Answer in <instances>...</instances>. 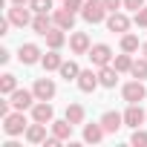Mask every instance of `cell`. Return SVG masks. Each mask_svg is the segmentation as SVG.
Returning <instances> with one entry per match:
<instances>
[{
    "instance_id": "obj_22",
    "label": "cell",
    "mask_w": 147,
    "mask_h": 147,
    "mask_svg": "<svg viewBox=\"0 0 147 147\" xmlns=\"http://www.w3.org/2000/svg\"><path fill=\"white\" fill-rule=\"evenodd\" d=\"M58 72H61V78H63V81H78V75H81V66H78L75 61H63Z\"/></svg>"
},
{
    "instance_id": "obj_34",
    "label": "cell",
    "mask_w": 147,
    "mask_h": 147,
    "mask_svg": "<svg viewBox=\"0 0 147 147\" xmlns=\"http://www.w3.org/2000/svg\"><path fill=\"white\" fill-rule=\"evenodd\" d=\"M144 6V0H124V9H130V12H138Z\"/></svg>"
},
{
    "instance_id": "obj_17",
    "label": "cell",
    "mask_w": 147,
    "mask_h": 147,
    "mask_svg": "<svg viewBox=\"0 0 147 147\" xmlns=\"http://www.w3.org/2000/svg\"><path fill=\"white\" fill-rule=\"evenodd\" d=\"M52 18H55V26H61V29H66V32H72V26H75V12H69V9H55L52 12Z\"/></svg>"
},
{
    "instance_id": "obj_31",
    "label": "cell",
    "mask_w": 147,
    "mask_h": 147,
    "mask_svg": "<svg viewBox=\"0 0 147 147\" xmlns=\"http://www.w3.org/2000/svg\"><path fill=\"white\" fill-rule=\"evenodd\" d=\"M133 23L138 29H147V6H141L138 12H133Z\"/></svg>"
},
{
    "instance_id": "obj_36",
    "label": "cell",
    "mask_w": 147,
    "mask_h": 147,
    "mask_svg": "<svg viewBox=\"0 0 147 147\" xmlns=\"http://www.w3.org/2000/svg\"><path fill=\"white\" fill-rule=\"evenodd\" d=\"M61 141H63V138H58V136H55V133H52V136H49V138H46V141H43V147H58V144H61Z\"/></svg>"
},
{
    "instance_id": "obj_12",
    "label": "cell",
    "mask_w": 147,
    "mask_h": 147,
    "mask_svg": "<svg viewBox=\"0 0 147 147\" xmlns=\"http://www.w3.org/2000/svg\"><path fill=\"white\" fill-rule=\"evenodd\" d=\"M107 29L124 35V32L130 29V18H127L124 12H110V15H107Z\"/></svg>"
},
{
    "instance_id": "obj_4",
    "label": "cell",
    "mask_w": 147,
    "mask_h": 147,
    "mask_svg": "<svg viewBox=\"0 0 147 147\" xmlns=\"http://www.w3.org/2000/svg\"><path fill=\"white\" fill-rule=\"evenodd\" d=\"M6 18L12 20V26H32V9L29 6H18V3H12V9H6Z\"/></svg>"
},
{
    "instance_id": "obj_5",
    "label": "cell",
    "mask_w": 147,
    "mask_h": 147,
    "mask_svg": "<svg viewBox=\"0 0 147 147\" xmlns=\"http://www.w3.org/2000/svg\"><path fill=\"white\" fill-rule=\"evenodd\" d=\"M87 55H90L92 66H107V63H113V58H115V55H113V49H110L107 43H92Z\"/></svg>"
},
{
    "instance_id": "obj_7",
    "label": "cell",
    "mask_w": 147,
    "mask_h": 147,
    "mask_svg": "<svg viewBox=\"0 0 147 147\" xmlns=\"http://www.w3.org/2000/svg\"><path fill=\"white\" fill-rule=\"evenodd\" d=\"M9 101H12V107H15V110H32L38 98H35V92H32V90H15V92L9 95Z\"/></svg>"
},
{
    "instance_id": "obj_2",
    "label": "cell",
    "mask_w": 147,
    "mask_h": 147,
    "mask_svg": "<svg viewBox=\"0 0 147 147\" xmlns=\"http://www.w3.org/2000/svg\"><path fill=\"white\" fill-rule=\"evenodd\" d=\"M26 118H23V110H15L3 118V133L6 136H26Z\"/></svg>"
},
{
    "instance_id": "obj_35",
    "label": "cell",
    "mask_w": 147,
    "mask_h": 147,
    "mask_svg": "<svg viewBox=\"0 0 147 147\" xmlns=\"http://www.w3.org/2000/svg\"><path fill=\"white\" fill-rule=\"evenodd\" d=\"M12 113V101H0V118H6Z\"/></svg>"
},
{
    "instance_id": "obj_28",
    "label": "cell",
    "mask_w": 147,
    "mask_h": 147,
    "mask_svg": "<svg viewBox=\"0 0 147 147\" xmlns=\"http://www.w3.org/2000/svg\"><path fill=\"white\" fill-rule=\"evenodd\" d=\"M15 90H18V78L12 75V72H6V75L0 78V92H3V95H12Z\"/></svg>"
},
{
    "instance_id": "obj_37",
    "label": "cell",
    "mask_w": 147,
    "mask_h": 147,
    "mask_svg": "<svg viewBox=\"0 0 147 147\" xmlns=\"http://www.w3.org/2000/svg\"><path fill=\"white\" fill-rule=\"evenodd\" d=\"M9 26H12V20L3 18V20H0V35H9Z\"/></svg>"
},
{
    "instance_id": "obj_9",
    "label": "cell",
    "mask_w": 147,
    "mask_h": 147,
    "mask_svg": "<svg viewBox=\"0 0 147 147\" xmlns=\"http://www.w3.org/2000/svg\"><path fill=\"white\" fill-rule=\"evenodd\" d=\"M32 121H40V124H52L55 121V110L49 101H35L32 107Z\"/></svg>"
},
{
    "instance_id": "obj_27",
    "label": "cell",
    "mask_w": 147,
    "mask_h": 147,
    "mask_svg": "<svg viewBox=\"0 0 147 147\" xmlns=\"http://www.w3.org/2000/svg\"><path fill=\"white\" fill-rule=\"evenodd\" d=\"M130 75H133V78H138V81H147V55H144V58H138V61H133Z\"/></svg>"
},
{
    "instance_id": "obj_1",
    "label": "cell",
    "mask_w": 147,
    "mask_h": 147,
    "mask_svg": "<svg viewBox=\"0 0 147 147\" xmlns=\"http://www.w3.org/2000/svg\"><path fill=\"white\" fill-rule=\"evenodd\" d=\"M107 6H104V0H87L84 3V9H81V18L87 20V23H101V20H107Z\"/></svg>"
},
{
    "instance_id": "obj_3",
    "label": "cell",
    "mask_w": 147,
    "mask_h": 147,
    "mask_svg": "<svg viewBox=\"0 0 147 147\" xmlns=\"http://www.w3.org/2000/svg\"><path fill=\"white\" fill-rule=\"evenodd\" d=\"M121 95H124V101L127 104H141L144 98H147V87H144V81H127L124 87H121Z\"/></svg>"
},
{
    "instance_id": "obj_10",
    "label": "cell",
    "mask_w": 147,
    "mask_h": 147,
    "mask_svg": "<svg viewBox=\"0 0 147 147\" xmlns=\"http://www.w3.org/2000/svg\"><path fill=\"white\" fill-rule=\"evenodd\" d=\"M78 90L81 92H95L98 87H101V81H98V72H92V69H81V75H78Z\"/></svg>"
},
{
    "instance_id": "obj_16",
    "label": "cell",
    "mask_w": 147,
    "mask_h": 147,
    "mask_svg": "<svg viewBox=\"0 0 147 147\" xmlns=\"http://www.w3.org/2000/svg\"><path fill=\"white\" fill-rule=\"evenodd\" d=\"M98 81H101V87L113 90V87L118 84V69H115L113 63H107V66H98Z\"/></svg>"
},
{
    "instance_id": "obj_38",
    "label": "cell",
    "mask_w": 147,
    "mask_h": 147,
    "mask_svg": "<svg viewBox=\"0 0 147 147\" xmlns=\"http://www.w3.org/2000/svg\"><path fill=\"white\" fill-rule=\"evenodd\" d=\"M12 3H18V6H29V0H12Z\"/></svg>"
},
{
    "instance_id": "obj_11",
    "label": "cell",
    "mask_w": 147,
    "mask_h": 147,
    "mask_svg": "<svg viewBox=\"0 0 147 147\" xmlns=\"http://www.w3.org/2000/svg\"><path fill=\"white\" fill-rule=\"evenodd\" d=\"M90 35L87 32H72L69 35V49H72V55H87L90 52Z\"/></svg>"
},
{
    "instance_id": "obj_33",
    "label": "cell",
    "mask_w": 147,
    "mask_h": 147,
    "mask_svg": "<svg viewBox=\"0 0 147 147\" xmlns=\"http://www.w3.org/2000/svg\"><path fill=\"white\" fill-rule=\"evenodd\" d=\"M104 6H107V12H118L124 6V0H104Z\"/></svg>"
},
{
    "instance_id": "obj_8",
    "label": "cell",
    "mask_w": 147,
    "mask_h": 147,
    "mask_svg": "<svg viewBox=\"0 0 147 147\" xmlns=\"http://www.w3.org/2000/svg\"><path fill=\"white\" fill-rule=\"evenodd\" d=\"M18 58H20V63L32 66V63H38V61L43 58V52H40V46H38V43H20V49H18Z\"/></svg>"
},
{
    "instance_id": "obj_26",
    "label": "cell",
    "mask_w": 147,
    "mask_h": 147,
    "mask_svg": "<svg viewBox=\"0 0 147 147\" xmlns=\"http://www.w3.org/2000/svg\"><path fill=\"white\" fill-rule=\"evenodd\" d=\"M113 66H115L118 72H130V69H133V55H130V52L115 55V58H113Z\"/></svg>"
},
{
    "instance_id": "obj_13",
    "label": "cell",
    "mask_w": 147,
    "mask_h": 147,
    "mask_svg": "<svg viewBox=\"0 0 147 147\" xmlns=\"http://www.w3.org/2000/svg\"><path fill=\"white\" fill-rule=\"evenodd\" d=\"M144 118H147V113L141 110V104H130V107L124 110V124H127V127H133V130H136V127H141V124H144Z\"/></svg>"
},
{
    "instance_id": "obj_15",
    "label": "cell",
    "mask_w": 147,
    "mask_h": 147,
    "mask_svg": "<svg viewBox=\"0 0 147 147\" xmlns=\"http://www.w3.org/2000/svg\"><path fill=\"white\" fill-rule=\"evenodd\" d=\"M46 127H49V124L32 121V124L26 127V141H29V144H43V141H46Z\"/></svg>"
},
{
    "instance_id": "obj_32",
    "label": "cell",
    "mask_w": 147,
    "mask_h": 147,
    "mask_svg": "<svg viewBox=\"0 0 147 147\" xmlns=\"http://www.w3.org/2000/svg\"><path fill=\"white\" fill-rule=\"evenodd\" d=\"M84 3H87V0H63V9H69V12H81Z\"/></svg>"
},
{
    "instance_id": "obj_21",
    "label": "cell",
    "mask_w": 147,
    "mask_h": 147,
    "mask_svg": "<svg viewBox=\"0 0 147 147\" xmlns=\"http://www.w3.org/2000/svg\"><path fill=\"white\" fill-rule=\"evenodd\" d=\"M104 133H107V130H104V124H101V121H98V124H87V127H84V141L98 144V141L104 138Z\"/></svg>"
},
{
    "instance_id": "obj_14",
    "label": "cell",
    "mask_w": 147,
    "mask_h": 147,
    "mask_svg": "<svg viewBox=\"0 0 147 147\" xmlns=\"http://www.w3.org/2000/svg\"><path fill=\"white\" fill-rule=\"evenodd\" d=\"M101 124H104V130H107V133H115V130H121V127H124V113L107 110V113L101 115Z\"/></svg>"
},
{
    "instance_id": "obj_39",
    "label": "cell",
    "mask_w": 147,
    "mask_h": 147,
    "mask_svg": "<svg viewBox=\"0 0 147 147\" xmlns=\"http://www.w3.org/2000/svg\"><path fill=\"white\" fill-rule=\"evenodd\" d=\"M141 52H144V55H147V43H141Z\"/></svg>"
},
{
    "instance_id": "obj_24",
    "label": "cell",
    "mask_w": 147,
    "mask_h": 147,
    "mask_svg": "<svg viewBox=\"0 0 147 147\" xmlns=\"http://www.w3.org/2000/svg\"><path fill=\"white\" fill-rule=\"evenodd\" d=\"M138 49H141L138 38H136L133 32H124V35H121V52H130V55H133V52H138Z\"/></svg>"
},
{
    "instance_id": "obj_23",
    "label": "cell",
    "mask_w": 147,
    "mask_h": 147,
    "mask_svg": "<svg viewBox=\"0 0 147 147\" xmlns=\"http://www.w3.org/2000/svg\"><path fill=\"white\" fill-rule=\"evenodd\" d=\"M72 127H75V124H72L69 118H63V121H52V124H49V130H52L58 138H63V141L72 136Z\"/></svg>"
},
{
    "instance_id": "obj_6",
    "label": "cell",
    "mask_w": 147,
    "mask_h": 147,
    "mask_svg": "<svg viewBox=\"0 0 147 147\" xmlns=\"http://www.w3.org/2000/svg\"><path fill=\"white\" fill-rule=\"evenodd\" d=\"M32 92H35V98H38V101H52V98H55V92H58V87H55V81H52V78H38V81H35V87H32Z\"/></svg>"
},
{
    "instance_id": "obj_30",
    "label": "cell",
    "mask_w": 147,
    "mask_h": 147,
    "mask_svg": "<svg viewBox=\"0 0 147 147\" xmlns=\"http://www.w3.org/2000/svg\"><path fill=\"white\" fill-rule=\"evenodd\" d=\"M29 9H32L35 15H40V12H52V0H29Z\"/></svg>"
},
{
    "instance_id": "obj_25",
    "label": "cell",
    "mask_w": 147,
    "mask_h": 147,
    "mask_svg": "<svg viewBox=\"0 0 147 147\" xmlns=\"http://www.w3.org/2000/svg\"><path fill=\"white\" fill-rule=\"evenodd\" d=\"M84 115H87V110H84L81 104H69V107H66V115H63V118H69L72 124H84Z\"/></svg>"
},
{
    "instance_id": "obj_18",
    "label": "cell",
    "mask_w": 147,
    "mask_h": 147,
    "mask_svg": "<svg viewBox=\"0 0 147 147\" xmlns=\"http://www.w3.org/2000/svg\"><path fill=\"white\" fill-rule=\"evenodd\" d=\"M52 26H55V18H52L49 12H40V15H35V18H32V29H35L38 35H46Z\"/></svg>"
},
{
    "instance_id": "obj_19",
    "label": "cell",
    "mask_w": 147,
    "mask_h": 147,
    "mask_svg": "<svg viewBox=\"0 0 147 147\" xmlns=\"http://www.w3.org/2000/svg\"><path fill=\"white\" fill-rule=\"evenodd\" d=\"M43 38H46V46H49V49H61V46L66 43V29H61V26H52V29H49Z\"/></svg>"
},
{
    "instance_id": "obj_29",
    "label": "cell",
    "mask_w": 147,
    "mask_h": 147,
    "mask_svg": "<svg viewBox=\"0 0 147 147\" xmlns=\"http://www.w3.org/2000/svg\"><path fill=\"white\" fill-rule=\"evenodd\" d=\"M130 144H133V147H147V130L136 127V130H133V136H130Z\"/></svg>"
},
{
    "instance_id": "obj_20",
    "label": "cell",
    "mask_w": 147,
    "mask_h": 147,
    "mask_svg": "<svg viewBox=\"0 0 147 147\" xmlns=\"http://www.w3.org/2000/svg\"><path fill=\"white\" fill-rule=\"evenodd\" d=\"M40 63H43V69H46V72H58V69H61V63H63V58L58 55V49H49V52L40 58Z\"/></svg>"
}]
</instances>
